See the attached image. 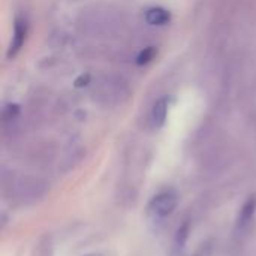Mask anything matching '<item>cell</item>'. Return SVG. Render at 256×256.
Instances as JSON below:
<instances>
[{"label":"cell","mask_w":256,"mask_h":256,"mask_svg":"<svg viewBox=\"0 0 256 256\" xmlns=\"http://www.w3.org/2000/svg\"><path fill=\"white\" fill-rule=\"evenodd\" d=\"M171 20V14L164 8H152L146 12V21L152 26H164Z\"/></svg>","instance_id":"277c9868"},{"label":"cell","mask_w":256,"mask_h":256,"mask_svg":"<svg viewBox=\"0 0 256 256\" xmlns=\"http://www.w3.org/2000/svg\"><path fill=\"white\" fill-rule=\"evenodd\" d=\"M188 232H189V224H184L177 231V236H176V249L177 250H182L184 248V243L188 240Z\"/></svg>","instance_id":"8992f818"},{"label":"cell","mask_w":256,"mask_h":256,"mask_svg":"<svg viewBox=\"0 0 256 256\" xmlns=\"http://www.w3.org/2000/svg\"><path fill=\"white\" fill-rule=\"evenodd\" d=\"M255 212L256 195H252V196H249V200L244 202V206L240 210V214H238V219H237V230L238 231H243L250 225V222H252V219L255 216Z\"/></svg>","instance_id":"7a4b0ae2"},{"label":"cell","mask_w":256,"mask_h":256,"mask_svg":"<svg viewBox=\"0 0 256 256\" xmlns=\"http://www.w3.org/2000/svg\"><path fill=\"white\" fill-rule=\"evenodd\" d=\"M208 255H210V248L202 244V248H201V249H198V250H196V252H195L192 256H208Z\"/></svg>","instance_id":"9c48e42d"},{"label":"cell","mask_w":256,"mask_h":256,"mask_svg":"<svg viewBox=\"0 0 256 256\" xmlns=\"http://www.w3.org/2000/svg\"><path fill=\"white\" fill-rule=\"evenodd\" d=\"M166 114H168V100L166 99H159L154 106H153V112H152V118H153V124L156 128L164 126L165 120H166Z\"/></svg>","instance_id":"5b68a950"},{"label":"cell","mask_w":256,"mask_h":256,"mask_svg":"<svg viewBox=\"0 0 256 256\" xmlns=\"http://www.w3.org/2000/svg\"><path fill=\"white\" fill-rule=\"evenodd\" d=\"M178 204V195L174 190H165L152 198L148 204V213L156 219H164L174 213Z\"/></svg>","instance_id":"6da1fadb"},{"label":"cell","mask_w":256,"mask_h":256,"mask_svg":"<svg viewBox=\"0 0 256 256\" xmlns=\"http://www.w3.org/2000/svg\"><path fill=\"white\" fill-rule=\"evenodd\" d=\"M26 33H27V26L26 21L22 20H16L15 22V30H14V36H12V42L8 51V57H14L22 46L24 39H26Z\"/></svg>","instance_id":"3957f363"},{"label":"cell","mask_w":256,"mask_h":256,"mask_svg":"<svg viewBox=\"0 0 256 256\" xmlns=\"http://www.w3.org/2000/svg\"><path fill=\"white\" fill-rule=\"evenodd\" d=\"M87 82H88V75H86V76L81 75V76L75 81V86H76V87H81V86H86Z\"/></svg>","instance_id":"30bf717a"},{"label":"cell","mask_w":256,"mask_h":256,"mask_svg":"<svg viewBox=\"0 0 256 256\" xmlns=\"http://www.w3.org/2000/svg\"><path fill=\"white\" fill-rule=\"evenodd\" d=\"M16 112H18V106H15V105H14V106H8V108L4 110V117H6V118L14 117Z\"/></svg>","instance_id":"ba28073f"},{"label":"cell","mask_w":256,"mask_h":256,"mask_svg":"<svg viewBox=\"0 0 256 256\" xmlns=\"http://www.w3.org/2000/svg\"><path fill=\"white\" fill-rule=\"evenodd\" d=\"M82 256H104V255H100V254H86V255H82Z\"/></svg>","instance_id":"8fae6325"},{"label":"cell","mask_w":256,"mask_h":256,"mask_svg":"<svg viewBox=\"0 0 256 256\" xmlns=\"http://www.w3.org/2000/svg\"><path fill=\"white\" fill-rule=\"evenodd\" d=\"M153 57H154V48H146L144 51H141V54L138 56V58H136V63L138 64H147L150 60H153Z\"/></svg>","instance_id":"52a82bcc"}]
</instances>
